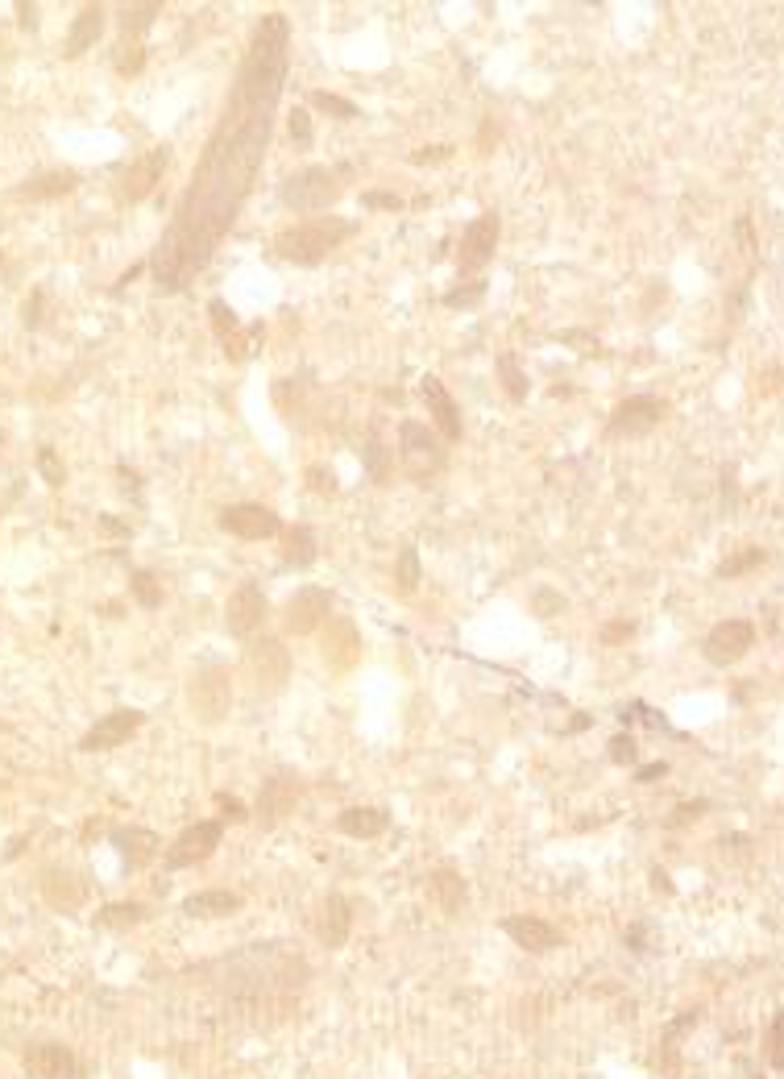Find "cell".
I'll return each mask as SVG.
<instances>
[{"instance_id":"obj_1","label":"cell","mask_w":784,"mask_h":1079,"mask_svg":"<svg viewBox=\"0 0 784 1079\" xmlns=\"http://www.w3.org/2000/svg\"><path fill=\"white\" fill-rule=\"evenodd\" d=\"M291 25L283 13H266L249 38L237 83L224 100L220 125L212 129L204 158L195 166L191 187L175 212V225L154 249V279L162 291H183L191 274H200L216 254L220 237L237 220L245 196L254 191L258 166L266 158L270 121L287 79Z\"/></svg>"},{"instance_id":"obj_2","label":"cell","mask_w":784,"mask_h":1079,"mask_svg":"<svg viewBox=\"0 0 784 1079\" xmlns=\"http://www.w3.org/2000/svg\"><path fill=\"white\" fill-rule=\"evenodd\" d=\"M307 963L299 955H287L278 943H258L224 963V1005L233 1017L249 1021V1026H274L283 1021L295 1005V996L307 984Z\"/></svg>"},{"instance_id":"obj_3","label":"cell","mask_w":784,"mask_h":1079,"mask_svg":"<svg viewBox=\"0 0 784 1079\" xmlns=\"http://www.w3.org/2000/svg\"><path fill=\"white\" fill-rule=\"evenodd\" d=\"M353 220H341V216H320V220H307V225H295L287 233H278L274 249L278 258H287L295 266H316L328 258V249H336L345 237H353Z\"/></svg>"},{"instance_id":"obj_4","label":"cell","mask_w":784,"mask_h":1079,"mask_svg":"<svg viewBox=\"0 0 784 1079\" xmlns=\"http://www.w3.org/2000/svg\"><path fill=\"white\" fill-rule=\"evenodd\" d=\"M241 677L249 681V694L254 698H270L278 689L287 685L291 677V656L278 640H254L245 648V660H241Z\"/></svg>"},{"instance_id":"obj_5","label":"cell","mask_w":784,"mask_h":1079,"mask_svg":"<svg viewBox=\"0 0 784 1079\" xmlns=\"http://www.w3.org/2000/svg\"><path fill=\"white\" fill-rule=\"evenodd\" d=\"M336 196H341V187H336V175L328 166H303V171H295L278 187V200L291 212H324Z\"/></svg>"},{"instance_id":"obj_6","label":"cell","mask_w":784,"mask_h":1079,"mask_svg":"<svg viewBox=\"0 0 784 1079\" xmlns=\"http://www.w3.org/2000/svg\"><path fill=\"white\" fill-rule=\"evenodd\" d=\"M187 698H191V710H195L200 723H220V718L229 714V706H233V677H229V669H220V664H208V669H200V673L191 677Z\"/></svg>"},{"instance_id":"obj_7","label":"cell","mask_w":784,"mask_h":1079,"mask_svg":"<svg viewBox=\"0 0 784 1079\" xmlns=\"http://www.w3.org/2000/svg\"><path fill=\"white\" fill-rule=\"evenodd\" d=\"M399 440H403V449H399V461H403V474L415 478V482H428L436 469L444 465V445L428 432V424H415L407 420L399 428Z\"/></svg>"},{"instance_id":"obj_8","label":"cell","mask_w":784,"mask_h":1079,"mask_svg":"<svg viewBox=\"0 0 784 1079\" xmlns=\"http://www.w3.org/2000/svg\"><path fill=\"white\" fill-rule=\"evenodd\" d=\"M266 594L254 586V581H245V586L229 598V606H224V623H229V631L237 635V640H249V635H258L262 623H266Z\"/></svg>"},{"instance_id":"obj_9","label":"cell","mask_w":784,"mask_h":1079,"mask_svg":"<svg viewBox=\"0 0 784 1079\" xmlns=\"http://www.w3.org/2000/svg\"><path fill=\"white\" fill-rule=\"evenodd\" d=\"M220 835L224 826L220 822H195L191 830L175 839V847L166 851V868H191V864H204L208 855L220 847Z\"/></svg>"},{"instance_id":"obj_10","label":"cell","mask_w":784,"mask_h":1079,"mask_svg":"<svg viewBox=\"0 0 784 1079\" xmlns=\"http://www.w3.org/2000/svg\"><path fill=\"white\" fill-rule=\"evenodd\" d=\"M328 615H332V598H328L324 590H316V586H303V590H295V598L283 606V627H287L291 635H312Z\"/></svg>"},{"instance_id":"obj_11","label":"cell","mask_w":784,"mask_h":1079,"mask_svg":"<svg viewBox=\"0 0 784 1079\" xmlns=\"http://www.w3.org/2000/svg\"><path fill=\"white\" fill-rule=\"evenodd\" d=\"M755 644V627L747 619H726L706 635V660L710 664H735Z\"/></svg>"},{"instance_id":"obj_12","label":"cell","mask_w":784,"mask_h":1079,"mask_svg":"<svg viewBox=\"0 0 784 1079\" xmlns=\"http://www.w3.org/2000/svg\"><path fill=\"white\" fill-rule=\"evenodd\" d=\"M660 420H664V403L652 399V395H635V399L614 407L610 436H643V432H652Z\"/></svg>"},{"instance_id":"obj_13","label":"cell","mask_w":784,"mask_h":1079,"mask_svg":"<svg viewBox=\"0 0 784 1079\" xmlns=\"http://www.w3.org/2000/svg\"><path fill=\"white\" fill-rule=\"evenodd\" d=\"M25 1075L30 1079H79V1063L63 1042H38L25 1050Z\"/></svg>"},{"instance_id":"obj_14","label":"cell","mask_w":784,"mask_h":1079,"mask_svg":"<svg viewBox=\"0 0 784 1079\" xmlns=\"http://www.w3.org/2000/svg\"><path fill=\"white\" fill-rule=\"evenodd\" d=\"M220 528L241 536V540H270V536H278V515L262 503H241V507H229L220 515Z\"/></svg>"},{"instance_id":"obj_15","label":"cell","mask_w":784,"mask_h":1079,"mask_svg":"<svg viewBox=\"0 0 784 1079\" xmlns=\"http://www.w3.org/2000/svg\"><path fill=\"white\" fill-rule=\"evenodd\" d=\"M137 727H142V714L137 710H112V714H104L100 723L83 735V752H108V747H121Z\"/></svg>"},{"instance_id":"obj_16","label":"cell","mask_w":784,"mask_h":1079,"mask_svg":"<svg viewBox=\"0 0 784 1079\" xmlns=\"http://www.w3.org/2000/svg\"><path fill=\"white\" fill-rule=\"evenodd\" d=\"M494 245H498V216H494V212H482V216L465 229V241H461V270H482V266L494 258Z\"/></svg>"},{"instance_id":"obj_17","label":"cell","mask_w":784,"mask_h":1079,"mask_svg":"<svg viewBox=\"0 0 784 1079\" xmlns=\"http://www.w3.org/2000/svg\"><path fill=\"white\" fill-rule=\"evenodd\" d=\"M166 162H171V150H150L142 162H133L129 171L121 175V187H117V200H129L137 204L142 196H150V187L158 183V175L166 171Z\"/></svg>"},{"instance_id":"obj_18","label":"cell","mask_w":784,"mask_h":1079,"mask_svg":"<svg viewBox=\"0 0 784 1079\" xmlns=\"http://www.w3.org/2000/svg\"><path fill=\"white\" fill-rule=\"evenodd\" d=\"M419 391H424L428 415H432V424L440 428V436H444V440H461V415H457V403H453V395L444 391V382L428 374V378H424V386H419Z\"/></svg>"},{"instance_id":"obj_19","label":"cell","mask_w":784,"mask_h":1079,"mask_svg":"<svg viewBox=\"0 0 784 1079\" xmlns=\"http://www.w3.org/2000/svg\"><path fill=\"white\" fill-rule=\"evenodd\" d=\"M349 922H353L349 901L332 893V897L320 905V918H316V934H320V943H324L328 951L345 947V938H349Z\"/></svg>"},{"instance_id":"obj_20","label":"cell","mask_w":784,"mask_h":1079,"mask_svg":"<svg viewBox=\"0 0 784 1079\" xmlns=\"http://www.w3.org/2000/svg\"><path fill=\"white\" fill-rule=\"evenodd\" d=\"M502 930H507L523 951H536V955L560 947L556 926H548V922H540V918H523V913H519V918H507V922H502Z\"/></svg>"},{"instance_id":"obj_21","label":"cell","mask_w":784,"mask_h":1079,"mask_svg":"<svg viewBox=\"0 0 784 1079\" xmlns=\"http://www.w3.org/2000/svg\"><path fill=\"white\" fill-rule=\"evenodd\" d=\"M295 797H299V781H291V777H270V781L262 785V797H258V814H262V822H278L283 814H291V810H295Z\"/></svg>"},{"instance_id":"obj_22","label":"cell","mask_w":784,"mask_h":1079,"mask_svg":"<svg viewBox=\"0 0 784 1079\" xmlns=\"http://www.w3.org/2000/svg\"><path fill=\"white\" fill-rule=\"evenodd\" d=\"M100 34H104V9L100 5H88V9L75 17L71 34H67V59H79L83 50H92Z\"/></svg>"},{"instance_id":"obj_23","label":"cell","mask_w":784,"mask_h":1079,"mask_svg":"<svg viewBox=\"0 0 784 1079\" xmlns=\"http://www.w3.org/2000/svg\"><path fill=\"white\" fill-rule=\"evenodd\" d=\"M42 893H46V901H50L54 909H75V905H83V884H79V876L67 872V868H50L46 880H42Z\"/></svg>"},{"instance_id":"obj_24","label":"cell","mask_w":784,"mask_h":1079,"mask_svg":"<svg viewBox=\"0 0 784 1079\" xmlns=\"http://www.w3.org/2000/svg\"><path fill=\"white\" fill-rule=\"evenodd\" d=\"M112 843L121 847V855H125V864L137 872V868H146L154 855H158V839L150 835V830H117V835H112Z\"/></svg>"},{"instance_id":"obj_25","label":"cell","mask_w":784,"mask_h":1079,"mask_svg":"<svg viewBox=\"0 0 784 1079\" xmlns=\"http://www.w3.org/2000/svg\"><path fill=\"white\" fill-rule=\"evenodd\" d=\"M361 652V640L349 623H328V635H324V656L336 664V669H349Z\"/></svg>"},{"instance_id":"obj_26","label":"cell","mask_w":784,"mask_h":1079,"mask_svg":"<svg viewBox=\"0 0 784 1079\" xmlns=\"http://www.w3.org/2000/svg\"><path fill=\"white\" fill-rule=\"evenodd\" d=\"M237 909H241V897L237 893H220V889L195 893V897L183 901L187 918H229V913H237Z\"/></svg>"},{"instance_id":"obj_27","label":"cell","mask_w":784,"mask_h":1079,"mask_svg":"<svg viewBox=\"0 0 784 1079\" xmlns=\"http://www.w3.org/2000/svg\"><path fill=\"white\" fill-rule=\"evenodd\" d=\"M336 826H341L349 839H378L386 830V814L382 810H345L336 818Z\"/></svg>"},{"instance_id":"obj_28","label":"cell","mask_w":784,"mask_h":1079,"mask_svg":"<svg viewBox=\"0 0 784 1079\" xmlns=\"http://www.w3.org/2000/svg\"><path fill=\"white\" fill-rule=\"evenodd\" d=\"M428 889H432V901H436L444 913H461V905H465V880H461L457 872H448V868L436 872Z\"/></svg>"},{"instance_id":"obj_29","label":"cell","mask_w":784,"mask_h":1079,"mask_svg":"<svg viewBox=\"0 0 784 1079\" xmlns=\"http://www.w3.org/2000/svg\"><path fill=\"white\" fill-rule=\"evenodd\" d=\"M312 561H316V536L307 532V528H295L287 536V548H283V565L303 569V565H312Z\"/></svg>"},{"instance_id":"obj_30","label":"cell","mask_w":784,"mask_h":1079,"mask_svg":"<svg viewBox=\"0 0 784 1079\" xmlns=\"http://www.w3.org/2000/svg\"><path fill=\"white\" fill-rule=\"evenodd\" d=\"M75 187V175L71 171H54V175H42L34 183H25L21 187V196H30V200H46V196H63V191Z\"/></svg>"},{"instance_id":"obj_31","label":"cell","mask_w":784,"mask_h":1079,"mask_svg":"<svg viewBox=\"0 0 784 1079\" xmlns=\"http://www.w3.org/2000/svg\"><path fill=\"white\" fill-rule=\"evenodd\" d=\"M142 918H146V909H142V905H133V901H129V905H108V909H100V913H96V922H100V926H108V930L137 926Z\"/></svg>"},{"instance_id":"obj_32","label":"cell","mask_w":784,"mask_h":1079,"mask_svg":"<svg viewBox=\"0 0 784 1079\" xmlns=\"http://www.w3.org/2000/svg\"><path fill=\"white\" fill-rule=\"evenodd\" d=\"M129 590H133V598L146 606V611H158L162 606V586L154 581V573H146V569H137L133 577H129Z\"/></svg>"},{"instance_id":"obj_33","label":"cell","mask_w":784,"mask_h":1079,"mask_svg":"<svg viewBox=\"0 0 784 1079\" xmlns=\"http://www.w3.org/2000/svg\"><path fill=\"white\" fill-rule=\"evenodd\" d=\"M764 1055L776 1071H784V1009L772 1017V1026H768V1038H764Z\"/></svg>"},{"instance_id":"obj_34","label":"cell","mask_w":784,"mask_h":1079,"mask_svg":"<svg viewBox=\"0 0 784 1079\" xmlns=\"http://www.w3.org/2000/svg\"><path fill=\"white\" fill-rule=\"evenodd\" d=\"M158 13H162V5H129V9H121V30L125 34H142Z\"/></svg>"},{"instance_id":"obj_35","label":"cell","mask_w":784,"mask_h":1079,"mask_svg":"<svg viewBox=\"0 0 784 1079\" xmlns=\"http://www.w3.org/2000/svg\"><path fill=\"white\" fill-rule=\"evenodd\" d=\"M312 108H320V113H328L336 121H353L357 117V108L349 100H341V96H332V92H312Z\"/></svg>"},{"instance_id":"obj_36","label":"cell","mask_w":784,"mask_h":1079,"mask_svg":"<svg viewBox=\"0 0 784 1079\" xmlns=\"http://www.w3.org/2000/svg\"><path fill=\"white\" fill-rule=\"evenodd\" d=\"M755 565H764V548H743L739 557H731V561H722V565H718V577H739V573H747V569H755Z\"/></svg>"},{"instance_id":"obj_37","label":"cell","mask_w":784,"mask_h":1079,"mask_svg":"<svg viewBox=\"0 0 784 1079\" xmlns=\"http://www.w3.org/2000/svg\"><path fill=\"white\" fill-rule=\"evenodd\" d=\"M419 586V552L415 548H403L399 552V590L411 594Z\"/></svg>"},{"instance_id":"obj_38","label":"cell","mask_w":784,"mask_h":1079,"mask_svg":"<svg viewBox=\"0 0 784 1079\" xmlns=\"http://www.w3.org/2000/svg\"><path fill=\"white\" fill-rule=\"evenodd\" d=\"M498 370H502V378H507V395H511V399H523V395H527V378L519 374V366H515V357H511V353H502V357H498Z\"/></svg>"},{"instance_id":"obj_39","label":"cell","mask_w":784,"mask_h":1079,"mask_svg":"<svg viewBox=\"0 0 784 1079\" xmlns=\"http://www.w3.org/2000/svg\"><path fill=\"white\" fill-rule=\"evenodd\" d=\"M486 295V283H469V287H457V291H448L444 295V308H473Z\"/></svg>"},{"instance_id":"obj_40","label":"cell","mask_w":784,"mask_h":1079,"mask_svg":"<svg viewBox=\"0 0 784 1079\" xmlns=\"http://www.w3.org/2000/svg\"><path fill=\"white\" fill-rule=\"evenodd\" d=\"M38 469H42V478H46L50 486H63V478H67V469H63L59 457H54V449H42V453H38Z\"/></svg>"},{"instance_id":"obj_41","label":"cell","mask_w":784,"mask_h":1079,"mask_svg":"<svg viewBox=\"0 0 784 1079\" xmlns=\"http://www.w3.org/2000/svg\"><path fill=\"white\" fill-rule=\"evenodd\" d=\"M208 312H212V324H216L220 337H224V328L237 332V316H233V308H229L224 299H212V303H208Z\"/></svg>"},{"instance_id":"obj_42","label":"cell","mask_w":784,"mask_h":1079,"mask_svg":"<svg viewBox=\"0 0 784 1079\" xmlns=\"http://www.w3.org/2000/svg\"><path fill=\"white\" fill-rule=\"evenodd\" d=\"M291 137L299 146H312V117H307V108H295L291 113Z\"/></svg>"},{"instance_id":"obj_43","label":"cell","mask_w":784,"mask_h":1079,"mask_svg":"<svg viewBox=\"0 0 784 1079\" xmlns=\"http://www.w3.org/2000/svg\"><path fill=\"white\" fill-rule=\"evenodd\" d=\"M137 67H142V46H129V42H125L121 54H117V71H121V75H133Z\"/></svg>"},{"instance_id":"obj_44","label":"cell","mask_w":784,"mask_h":1079,"mask_svg":"<svg viewBox=\"0 0 784 1079\" xmlns=\"http://www.w3.org/2000/svg\"><path fill=\"white\" fill-rule=\"evenodd\" d=\"M610 760L614 764H635V739H627V735H619L610 743Z\"/></svg>"},{"instance_id":"obj_45","label":"cell","mask_w":784,"mask_h":1079,"mask_svg":"<svg viewBox=\"0 0 784 1079\" xmlns=\"http://www.w3.org/2000/svg\"><path fill=\"white\" fill-rule=\"evenodd\" d=\"M307 482H312V490H316V494H332V490H336L332 469H320V465H316V469H307Z\"/></svg>"},{"instance_id":"obj_46","label":"cell","mask_w":784,"mask_h":1079,"mask_svg":"<svg viewBox=\"0 0 784 1079\" xmlns=\"http://www.w3.org/2000/svg\"><path fill=\"white\" fill-rule=\"evenodd\" d=\"M361 204H366V208H390V212H399V208H403V200H399V196H386V191H366V196H361Z\"/></svg>"},{"instance_id":"obj_47","label":"cell","mask_w":784,"mask_h":1079,"mask_svg":"<svg viewBox=\"0 0 784 1079\" xmlns=\"http://www.w3.org/2000/svg\"><path fill=\"white\" fill-rule=\"evenodd\" d=\"M627 635H631V623H614V627H606V631H602V640H606V644H614V640H627Z\"/></svg>"},{"instance_id":"obj_48","label":"cell","mask_w":784,"mask_h":1079,"mask_svg":"<svg viewBox=\"0 0 784 1079\" xmlns=\"http://www.w3.org/2000/svg\"><path fill=\"white\" fill-rule=\"evenodd\" d=\"M702 810H706V801H693V806H681V810H677V818H672V826H677V822H689V818H697Z\"/></svg>"},{"instance_id":"obj_49","label":"cell","mask_w":784,"mask_h":1079,"mask_svg":"<svg viewBox=\"0 0 784 1079\" xmlns=\"http://www.w3.org/2000/svg\"><path fill=\"white\" fill-rule=\"evenodd\" d=\"M370 474H374V478H378V482H382V478H386V465H382V449H378V445H374V449H370Z\"/></svg>"},{"instance_id":"obj_50","label":"cell","mask_w":784,"mask_h":1079,"mask_svg":"<svg viewBox=\"0 0 784 1079\" xmlns=\"http://www.w3.org/2000/svg\"><path fill=\"white\" fill-rule=\"evenodd\" d=\"M220 806H224V814H229L233 822H241V818H245V810H241V801H233V797H220Z\"/></svg>"},{"instance_id":"obj_51","label":"cell","mask_w":784,"mask_h":1079,"mask_svg":"<svg viewBox=\"0 0 784 1079\" xmlns=\"http://www.w3.org/2000/svg\"><path fill=\"white\" fill-rule=\"evenodd\" d=\"M17 13H21V25H25V30H34V25H38V9H34V5H17Z\"/></svg>"},{"instance_id":"obj_52","label":"cell","mask_w":784,"mask_h":1079,"mask_svg":"<svg viewBox=\"0 0 784 1079\" xmlns=\"http://www.w3.org/2000/svg\"><path fill=\"white\" fill-rule=\"evenodd\" d=\"M436 158H448V146H432V150H419L415 162H436Z\"/></svg>"},{"instance_id":"obj_53","label":"cell","mask_w":784,"mask_h":1079,"mask_svg":"<svg viewBox=\"0 0 784 1079\" xmlns=\"http://www.w3.org/2000/svg\"><path fill=\"white\" fill-rule=\"evenodd\" d=\"M664 764H648V768H639V781H656V777H664Z\"/></svg>"},{"instance_id":"obj_54","label":"cell","mask_w":784,"mask_h":1079,"mask_svg":"<svg viewBox=\"0 0 784 1079\" xmlns=\"http://www.w3.org/2000/svg\"><path fill=\"white\" fill-rule=\"evenodd\" d=\"M536 606H540V611H556V606H560V598H552V594H540V598H536Z\"/></svg>"}]
</instances>
